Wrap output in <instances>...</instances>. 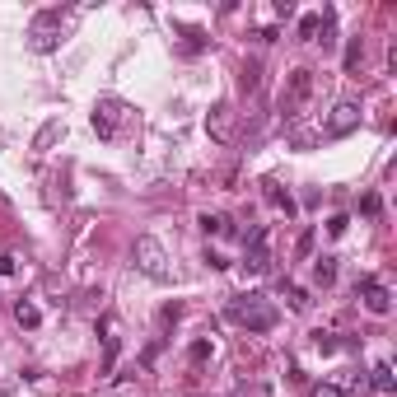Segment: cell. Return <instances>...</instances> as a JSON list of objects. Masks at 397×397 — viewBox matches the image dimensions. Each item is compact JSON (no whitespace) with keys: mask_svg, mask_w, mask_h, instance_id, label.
Instances as JSON below:
<instances>
[{"mask_svg":"<svg viewBox=\"0 0 397 397\" xmlns=\"http://www.w3.org/2000/svg\"><path fill=\"white\" fill-rule=\"evenodd\" d=\"M308 397H346V388H336V383H318Z\"/></svg>","mask_w":397,"mask_h":397,"instance_id":"23","label":"cell"},{"mask_svg":"<svg viewBox=\"0 0 397 397\" xmlns=\"http://www.w3.org/2000/svg\"><path fill=\"white\" fill-rule=\"evenodd\" d=\"M318 33H322V15H304L299 19V38H304V43H318Z\"/></svg>","mask_w":397,"mask_h":397,"instance_id":"18","label":"cell"},{"mask_svg":"<svg viewBox=\"0 0 397 397\" xmlns=\"http://www.w3.org/2000/svg\"><path fill=\"white\" fill-rule=\"evenodd\" d=\"M206 131H211L215 140H225V136H230V107H225V103H220V107L211 112V117H206Z\"/></svg>","mask_w":397,"mask_h":397,"instance_id":"13","label":"cell"},{"mask_svg":"<svg viewBox=\"0 0 397 397\" xmlns=\"http://www.w3.org/2000/svg\"><path fill=\"white\" fill-rule=\"evenodd\" d=\"M19 271V262L15 257H0V276H15Z\"/></svg>","mask_w":397,"mask_h":397,"instance_id":"26","label":"cell"},{"mask_svg":"<svg viewBox=\"0 0 397 397\" xmlns=\"http://www.w3.org/2000/svg\"><path fill=\"white\" fill-rule=\"evenodd\" d=\"M89 122H93V131H98V140H117L122 136V126L131 122V107H126L122 98H98Z\"/></svg>","mask_w":397,"mask_h":397,"instance_id":"4","label":"cell"},{"mask_svg":"<svg viewBox=\"0 0 397 397\" xmlns=\"http://www.w3.org/2000/svg\"><path fill=\"white\" fill-rule=\"evenodd\" d=\"M355 299H360L374 318H388V313H393V290L383 285L379 276H360V280H355Z\"/></svg>","mask_w":397,"mask_h":397,"instance_id":"7","label":"cell"},{"mask_svg":"<svg viewBox=\"0 0 397 397\" xmlns=\"http://www.w3.org/2000/svg\"><path fill=\"white\" fill-rule=\"evenodd\" d=\"M136 267L150 276V280H159V285H168V280H173L168 253H164V244H159L154 234H140V239H136Z\"/></svg>","mask_w":397,"mask_h":397,"instance_id":"3","label":"cell"},{"mask_svg":"<svg viewBox=\"0 0 397 397\" xmlns=\"http://www.w3.org/2000/svg\"><path fill=\"white\" fill-rule=\"evenodd\" d=\"M61 136H66V122H61V117H52V122H47L43 131L33 136V150H38V154H43V150H52V145H57Z\"/></svg>","mask_w":397,"mask_h":397,"instance_id":"10","label":"cell"},{"mask_svg":"<svg viewBox=\"0 0 397 397\" xmlns=\"http://www.w3.org/2000/svg\"><path fill=\"white\" fill-rule=\"evenodd\" d=\"M360 61H365V43H360V38H351V43H346V57H341V66H346V70H360Z\"/></svg>","mask_w":397,"mask_h":397,"instance_id":"16","label":"cell"},{"mask_svg":"<svg viewBox=\"0 0 397 397\" xmlns=\"http://www.w3.org/2000/svg\"><path fill=\"white\" fill-rule=\"evenodd\" d=\"M346 225H351L346 215H332V220H327V234H332V239H341V234H346Z\"/></svg>","mask_w":397,"mask_h":397,"instance_id":"24","label":"cell"},{"mask_svg":"<svg viewBox=\"0 0 397 397\" xmlns=\"http://www.w3.org/2000/svg\"><path fill=\"white\" fill-rule=\"evenodd\" d=\"M201 230H206V234H215V239H225V234H234L225 215H201Z\"/></svg>","mask_w":397,"mask_h":397,"instance_id":"17","label":"cell"},{"mask_svg":"<svg viewBox=\"0 0 397 397\" xmlns=\"http://www.w3.org/2000/svg\"><path fill=\"white\" fill-rule=\"evenodd\" d=\"M159 318H164V327H168V322H178V318H183V304H164Z\"/></svg>","mask_w":397,"mask_h":397,"instance_id":"25","label":"cell"},{"mask_svg":"<svg viewBox=\"0 0 397 397\" xmlns=\"http://www.w3.org/2000/svg\"><path fill=\"white\" fill-rule=\"evenodd\" d=\"M244 267L248 271H271V230L267 225H257V230L244 234Z\"/></svg>","mask_w":397,"mask_h":397,"instance_id":"6","label":"cell"},{"mask_svg":"<svg viewBox=\"0 0 397 397\" xmlns=\"http://www.w3.org/2000/svg\"><path fill=\"white\" fill-rule=\"evenodd\" d=\"M313 346H318V351H322V355H332V351H341V341H336V332H322V327H318V332H313Z\"/></svg>","mask_w":397,"mask_h":397,"instance_id":"19","label":"cell"},{"mask_svg":"<svg viewBox=\"0 0 397 397\" xmlns=\"http://www.w3.org/2000/svg\"><path fill=\"white\" fill-rule=\"evenodd\" d=\"M280 294H285V299H290V308H308L304 290H299V285H290V280H280Z\"/></svg>","mask_w":397,"mask_h":397,"instance_id":"20","label":"cell"},{"mask_svg":"<svg viewBox=\"0 0 397 397\" xmlns=\"http://www.w3.org/2000/svg\"><path fill=\"white\" fill-rule=\"evenodd\" d=\"M187 360H192V365H206V360H211V341H206V336H201V341H192Z\"/></svg>","mask_w":397,"mask_h":397,"instance_id":"21","label":"cell"},{"mask_svg":"<svg viewBox=\"0 0 397 397\" xmlns=\"http://www.w3.org/2000/svg\"><path fill=\"white\" fill-rule=\"evenodd\" d=\"M369 383H374L379 393H393V388H397V374H393V365H388V360H379V365L369 369Z\"/></svg>","mask_w":397,"mask_h":397,"instance_id":"11","label":"cell"},{"mask_svg":"<svg viewBox=\"0 0 397 397\" xmlns=\"http://www.w3.org/2000/svg\"><path fill=\"white\" fill-rule=\"evenodd\" d=\"M313 70L308 66H299V70H290L285 75V89H280V122L285 126H294L299 117H304V107H308V98H313Z\"/></svg>","mask_w":397,"mask_h":397,"instance_id":"2","label":"cell"},{"mask_svg":"<svg viewBox=\"0 0 397 397\" xmlns=\"http://www.w3.org/2000/svg\"><path fill=\"white\" fill-rule=\"evenodd\" d=\"M225 313H230V322H239V327H248V332H271L276 322H280L276 304L267 299V294H257V290L234 294L230 304H225Z\"/></svg>","mask_w":397,"mask_h":397,"instance_id":"1","label":"cell"},{"mask_svg":"<svg viewBox=\"0 0 397 397\" xmlns=\"http://www.w3.org/2000/svg\"><path fill=\"white\" fill-rule=\"evenodd\" d=\"M313 280H318L322 290H327V285L336 280V257H332V253H322V257L313 262Z\"/></svg>","mask_w":397,"mask_h":397,"instance_id":"12","label":"cell"},{"mask_svg":"<svg viewBox=\"0 0 397 397\" xmlns=\"http://www.w3.org/2000/svg\"><path fill=\"white\" fill-rule=\"evenodd\" d=\"M267 201L280 206L285 215H294V197H290V192H280V183H267Z\"/></svg>","mask_w":397,"mask_h":397,"instance_id":"15","label":"cell"},{"mask_svg":"<svg viewBox=\"0 0 397 397\" xmlns=\"http://www.w3.org/2000/svg\"><path fill=\"white\" fill-rule=\"evenodd\" d=\"M355 126H360V103H355V98H341V103L332 107L327 126H322V140H341V136H351Z\"/></svg>","mask_w":397,"mask_h":397,"instance_id":"8","label":"cell"},{"mask_svg":"<svg viewBox=\"0 0 397 397\" xmlns=\"http://www.w3.org/2000/svg\"><path fill=\"white\" fill-rule=\"evenodd\" d=\"M29 47H33V52H57V47H61V15H57V10L33 15V24H29Z\"/></svg>","mask_w":397,"mask_h":397,"instance_id":"5","label":"cell"},{"mask_svg":"<svg viewBox=\"0 0 397 397\" xmlns=\"http://www.w3.org/2000/svg\"><path fill=\"white\" fill-rule=\"evenodd\" d=\"M15 318H19V327H38V322H43V313H38V304L19 299V304H15Z\"/></svg>","mask_w":397,"mask_h":397,"instance_id":"14","label":"cell"},{"mask_svg":"<svg viewBox=\"0 0 397 397\" xmlns=\"http://www.w3.org/2000/svg\"><path fill=\"white\" fill-rule=\"evenodd\" d=\"M244 89H262V66L257 61L244 66Z\"/></svg>","mask_w":397,"mask_h":397,"instance_id":"22","label":"cell"},{"mask_svg":"<svg viewBox=\"0 0 397 397\" xmlns=\"http://www.w3.org/2000/svg\"><path fill=\"white\" fill-rule=\"evenodd\" d=\"M117 346H122L117 341V318L107 313L103 318V374H112V365H117Z\"/></svg>","mask_w":397,"mask_h":397,"instance_id":"9","label":"cell"}]
</instances>
